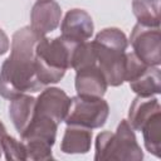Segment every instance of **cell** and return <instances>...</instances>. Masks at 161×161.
<instances>
[{
  "instance_id": "obj_1",
  "label": "cell",
  "mask_w": 161,
  "mask_h": 161,
  "mask_svg": "<svg viewBox=\"0 0 161 161\" xmlns=\"http://www.w3.org/2000/svg\"><path fill=\"white\" fill-rule=\"evenodd\" d=\"M31 28H23L13 36L11 54L0 73V94L14 99L25 92H36L42 83L35 68V47L40 40Z\"/></svg>"
},
{
  "instance_id": "obj_2",
  "label": "cell",
  "mask_w": 161,
  "mask_h": 161,
  "mask_svg": "<svg viewBox=\"0 0 161 161\" xmlns=\"http://www.w3.org/2000/svg\"><path fill=\"white\" fill-rule=\"evenodd\" d=\"M79 43L63 36L53 40L40 39L35 47V68L42 84L57 83L72 67L74 49Z\"/></svg>"
},
{
  "instance_id": "obj_3",
  "label": "cell",
  "mask_w": 161,
  "mask_h": 161,
  "mask_svg": "<svg viewBox=\"0 0 161 161\" xmlns=\"http://www.w3.org/2000/svg\"><path fill=\"white\" fill-rule=\"evenodd\" d=\"M99 62L107 84L119 86L126 79V54L127 40L125 34L118 29H104L92 43Z\"/></svg>"
},
{
  "instance_id": "obj_4",
  "label": "cell",
  "mask_w": 161,
  "mask_h": 161,
  "mask_svg": "<svg viewBox=\"0 0 161 161\" xmlns=\"http://www.w3.org/2000/svg\"><path fill=\"white\" fill-rule=\"evenodd\" d=\"M96 160H142L143 155L127 121H122L117 133L102 132L97 136Z\"/></svg>"
},
{
  "instance_id": "obj_5",
  "label": "cell",
  "mask_w": 161,
  "mask_h": 161,
  "mask_svg": "<svg viewBox=\"0 0 161 161\" xmlns=\"http://www.w3.org/2000/svg\"><path fill=\"white\" fill-rule=\"evenodd\" d=\"M108 116V104L101 97L77 96L70 99L65 122L87 128H97L104 125Z\"/></svg>"
},
{
  "instance_id": "obj_6",
  "label": "cell",
  "mask_w": 161,
  "mask_h": 161,
  "mask_svg": "<svg viewBox=\"0 0 161 161\" xmlns=\"http://www.w3.org/2000/svg\"><path fill=\"white\" fill-rule=\"evenodd\" d=\"M131 43L136 57L147 65L160 64V26L137 24L131 35Z\"/></svg>"
},
{
  "instance_id": "obj_7",
  "label": "cell",
  "mask_w": 161,
  "mask_h": 161,
  "mask_svg": "<svg viewBox=\"0 0 161 161\" xmlns=\"http://www.w3.org/2000/svg\"><path fill=\"white\" fill-rule=\"evenodd\" d=\"M70 99L67 94L58 88L45 89L35 103V113L39 116L48 117L54 122L59 123L68 113Z\"/></svg>"
},
{
  "instance_id": "obj_8",
  "label": "cell",
  "mask_w": 161,
  "mask_h": 161,
  "mask_svg": "<svg viewBox=\"0 0 161 161\" xmlns=\"http://www.w3.org/2000/svg\"><path fill=\"white\" fill-rule=\"evenodd\" d=\"M60 19V8L53 0H39L31 11V29L40 36L53 31Z\"/></svg>"
},
{
  "instance_id": "obj_9",
  "label": "cell",
  "mask_w": 161,
  "mask_h": 161,
  "mask_svg": "<svg viewBox=\"0 0 161 161\" xmlns=\"http://www.w3.org/2000/svg\"><path fill=\"white\" fill-rule=\"evenodd\" d=\"M93 33V23L91 16L79 9L70 10L63 21L62 25V36L75 42L82 43L88 39Z\"/></svg>"
},
{
  "instance_id": "obj_10",
  "label": "cell",
  "mask_w": 161,
  "mask_h": 161,
  "mask_svg": "<svg viewBox=\"0 0 161 161\" xmlns=\"http://www.w3.org/2000/svg\"><path fill=\"white\" fill-rule=\"evenodd\" d=\"M75 88L79 96L102 97L107 88V82L96 64L78 69L75 78Z\"/></svg>"
},
{
  "instance_id": "obj_11",
  "label": "cell",
  "mask_w": 161,
  "mask_h": 161,
  "mask_svg": "<svg viewBox=\"0 0 161 161\" xmlns=\"http://www.w3.org/2000/svg\"><path fill=\"white\" fill-rule=\"evenodd\" d=\"M92 132L89 128L69 125L65 130L60 148L65 153H84L89 150Z\"/></svg>"
},
{
  "instance_id": "obj_12",
  "label": "cell",
  "mask_w": 161,
  "mask_h": 161,
  "mask_svg": "<svg viewBox=\"0 0 161 161\" xmlns=\"http://www.w3.org/2000/svg\"><path fill=\"white\" fill-rule=\"evenodd\" d=\"M35 103L36 101L34 98L25 96H19L13 99L9 108V114L19 133H23L33 121L35 116Z\"/></svg>"
},
{
  "instance_id": "obj_13",
  "label": "cell",
  "mask_w": 161,
  "mask_h": 161,
  "mask_svg": "<svg viewBox=\"0 0 161 161\" xmlns=\"http://www.w3.org/2000/svg\"><path fill=\"white\" fill-rule=\"evenodd\" d=\"M160 69L157 67L147 65L141 73L130 80L131 88L140 94V97H150L160 93Z\"/></svg>"
},
{
  "instance_id": "obj_14",
  "label": "cell",
  "mask_w": 161,
  "mask_h": 161,
  "mask_svg": "<svg viewBox=\"0 0 161 161\" xmlns=\"http://www.w3.org/2000/svg\"><path fill=\"white\" fill-rule=\"evenodd\" d=\"M160 112L158 101L148 97H138L133 101L130 108V122L135 130L141 131L147 119L155 113Z\"/></svg>"
},
{
  "instance_id": "obj_15",
  "label": "cell",
  "mask_w": 161,
  "mask_h": 161,
  "mask_svg": "<svg viewBox=\"0 0 161 161\" xmlns=\"http://www.w3.org/2000/svg\"><path fill=\"white\" fill-rule=\"evenodd\" d=\"M132 8L140 24L146 26L160 25V0H135Z\"/></svg>"
},
{
  "instance_id": "obj_16",
  "label": "cell",
  "mask_w": 161,
  "mask_h": 161,
  "mask_svg": "<svg viewBox=\"0 0 161 161\" xmlns=\"http://www.w3.org/2000/svg\"><path fill=\"white\" fill-rule=\"evenodd\" d=\"M146 148L153 153L156 157H160L161 151V113L157 112L151 116L147 122L143 125L142 130Z\"/></svg>"
},
{
  "instance_id": "obj_17",
  "label": "cell",
  "mask_w": 161,
  "mask_h": 161,
  "mask_svg": "<svg viewBox=\"0 0 161 161\" xmlns=\"http://www.w3.org/2000/svg\"><path fill=\"white\" fill-rule=\"evenodd\" d=\"M9 49V40L6 34L3 31V29H0V54H4L6 50Z\"/></svg>"
},
{
  "instance_id": "obj_18",
  "label": "cell",
  "mask_w": 161,
  "mask_h": 161,
  "mask_svg": "<svg viewBox=\"0 0 161 161\" xmlns=\"http://www.w3.org/2000/svg\"><path fill=\"white\" fill-rule=\"evenodd\" d=\"M5 135H6V130H5V127L3 126V123L0 122V156H1V151H3L1 145H3V140H4Z\"/></svg>"
}]
</instances>
